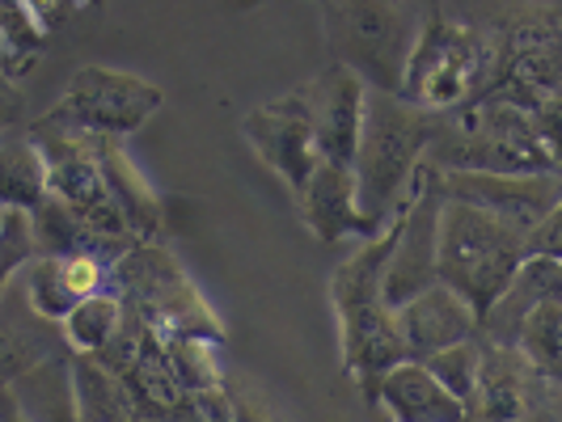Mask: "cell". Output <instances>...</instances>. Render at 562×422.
<instances>
[{
    "label": "cell",
    "mask_w": 562,
    "mask_h": 422,
    "mask_svg": "<svg viewBox=\"0 0 562 422\" xmlns=\"http://www.w3.org/2000/svg\"><path fill=\"white\" fill-rule=\"evenodd\" d=\"M516 351L529 364L559 385V364H562V296H546L533 309L525 312L520 330H516Z\"/></svg>",
    "instance_id": "21"
},
{
    "label": "cell",
    "mask_w": 562,
    "mask_h": 422,
    "mask_svg": "<svg viewBox=\"0 0 562 422\" xmlns=\"http://www.w3.org/2000/svg\"><path fill=\"white\" fill-rule=\"evenodd\" d=\"M465 422H474V419H465Z\"/></svg>",
    "instance_id": "34"
},
{
    "label": "cell",
    "mask_w": 562,
    "mask_h": 422,
    "mask_svg": "<svg viewBox=\"0 0 562 422\" xmlns=\"http://www.w3.org/2000/svg\"><path fill=\"white\" fill-rule=\"evenodd\" d=\"M4 389H9V385H4ZM0 422H26V419H22V410L13 406V397H9V394H4V401H0Z\"/></svg>",
    "instance_id": "29"
},
{
    "label": "cell",
    "mask_w": 562,
    "mask_h": 422,
    "mask_svg": "<svg viewBox=\"0 0 562 422\" xmlns=\"http://www.w3.org/2000/svg\"><path fill=\"white\" fill-rule=\"evenodd\" d=\"M4 394H9V389H4V385H0V401H4Z\"/></svg>",
    "instance_id": "32"
},
{
    "label": "cell",
    "mask_w": 562,
    "mask_h": 422,
    "mask_svg": "<svg viewBox=\"0 0 562 422\" xmlns=\"http://www.w3.org/2000/svg\"><path fill=\"white\" fill-rule=\"evenodd\" d=\"M114 275H119L123 312H136V321L157 338H212V342L225 338V326L212 317L199 287L161 246L144 241L140 250L123 253L114 262Z\"/></svg>",
    "instance_id": "6"
},
{
    "label": "cell",
    "mask_w": 562,
    "mask_h": 422,
    "mask_svg": "<svg viewBox=\"0 0 562 422\" xmlns=\"http://www.w3.org/2000/svg\"><path fill=\"white\" fill-rule=\"evenodd\" d=\"M22 106H26V98H22V89L13 84V77H4L0 72V132L22 114Z\"/></svg>",
    "instance_id": "28"
},
{
    "label": "cell",
    "mask_w": 562,
    "mask_h": 422,
    "mask_svg": "<svg viewBox=\"0 0 562 422\" xmlns=\"http://www.w3.org/2000/svg\"><path fill=\"white\" fill-rule=\"evenodd\" d=\"M322 4H326V0H322Z\"/></svg>",
    "instance_id": "35"
},
{
    "label": "cell",
    "mask_w": 562,
    "mask_h": 422,
    "mask_svg": "<svg viewBox=\"0 0 562 422\" xmlns=\"http://www.w3.org/2000/svg\"><path fill=\"white\" fill-rule=\"evenodd\" d=\"M326 34L342 68H351L368 89L397 93L406 52L419 34L415 4L411 0H326Z\"/></svg>",
    "instance_id": "7"
},
{
    "label": "cell",
    "mask_w": 562,
    "mask_h": 422,
    "mask_svg": "<svg viewBox=\"0 0 562 422\" xmlns=\"http://www.w3.org/2000/svg\"><path fill=\"white\" fill-rule=\"evenodd\" d=\"M495 72H499V43H491L474 26L431 22L419 26L406 52L397 98L431 114L465 111L495 84Z\"/></svg>",
    "instance_id": "5"
},
{
    "label": "cell",
    "mask_w": 562,
    "mask_h": 422,
    "mask_svg": "<svg viewBox=\"0 0 562 422\" xmlns=\"http://www.w3.org/2000/svg\"><path fill=\"white\" fill-rule=\"evenodd\" d=\"M394 330L406 360H427V355L445 351L452 342L479 338V317L452 287L431 283V287H423L411 300L397 305Z\"/></svg>",
    "instance_id": "13"
},
{
    "label": "cell",
    "mask_w": 562,
    "mask_h": 422,
    "mask_svg": "<svg viewBox=\"0 0 562 422\" xmlns=\"http://www.w3.org/2000/svg\"><path fill=\"white\" fill-rule=\"evenodd\" d=\"M166 364L173 380L182 385V394H207V389H225V372L216 364V342L212 338H161Z\"/></svg>",
    "instance_id": "22"
},
{
    "label": "cell",
    "mask_w": 562,
    "mask_h": 422,
    "mask_svg": "<svg viewBox=\"0 0 562 422\" xmlns=\"http://www.w3.org/2000/svg\"><path fill=\"white\" fill-rule=\"evenodd\" d=\"M22 296H26L30 309L38 312L43 321H52V326H59V321H64V312L81 300V296L68 287V280H64L59 258H30Z\"/></svg>",
    "instance_id": "23"
},
{
    "label": "cell",
    "mask_w": 562,
    "mask_h": 422,
    "mask_svg": "<svg viewBox=\"0 0 562 422\" xmlns=\"http://www.w3.org/2000/svg\"><path fill=\"white\" fill-rule=\"evenodd\" d=\"M364 98L368 84L342 64H330L305 89H296V102L310 118L313 144H317L322 161L351 166L356 140H360V123H364Z\"/></svg>",
    "instance_id": "11"
},
{
    "label": "cell",
    "mask_w": 562,
    "mask_h": 422,
    "mask_svg": "<svg viewBox=\"0 0 562 422\" xmlns=\"http://www.w3.org/2000/svg\"><path fill=\"white\" fill-rule=\"evenodd\" d=\"M516 422H554V406H541V410H529L525 419H516Z\"/></svg>",
    "instance_id": "30"
},
{
    "label": "cell",
    "mask_w": 562,
    "mask_h": 422,
    "mask_svg": "<svg viewBox=\"0 0 562 422\" xmlns=\"http://www.w3.org/2000/svg\"><path fill=\"white\" fill-rule=\"evenodd\" d=\"M479 360H482V342L479 338H465V342H452V346L436 351V355H427V360H415V364L427 367L431 380L465 406L470 394H474V380H479Z\"/></svg>",
    "instance_id": "24"
},
{
    "label": "cell",
    "mask_w": 562,
    "mask_h": 422,
    "mask_svg": "<svg viewBox=\"0 0 562 422\" xmlns=\"http://www.w3.org/2000/svg\"><path fill=\"white\" fill-rule=\"evenodd\" d=\"M47 198V161L30 136L0 140V212H34Z\"/></svg>",
    "instance_id": "19"
},
{
    "label": "cell",
    "mask_w": 562,
    "mask_h": 422,
    "mask_svg": "<svg viewBox=\"0 0 562 422\" xmlns=\"http://www.w3.org/2000/svg\"><path fill=\"white\" fill-rule=\"evenodd\" d=\"M0 72L9 77V43H4V34H0Z\"/></svg>",
    "instance_id": "31"
},
{
    "label": "cell",
    "mask_w": 562,
    "mask_h": 422,
    "mask_svg": "<svg viewBox=\"0 0 562 422\" xmlns=\"http://www.w3.org/2000/svg\"><path fill=\"white\" fill-rule=\"evenodd\" d=\"M241 132H246V144L254 148V157L262 166H271L283 182L292 186V195L310 182V173L322 166V152L313 144V127L296 93H288L280 102H267L241 118Z\"/></svg>",
    "instance_id": "12"
},
{
    "label": "cell",
    "mask_w": 562,
    "mask_h": 422,
    "mask_svg": "<svg viewBox=\"0 0 562 422\" xmlns=\"http://www.w3.org/2000/svg\"><path fill=\"white\" fill-rule=\"evenodd\" d=\"M0 220H4V212H0Z\"/></svg>",
    "instance_id": "33"
},
{
    "label": "cell",
    "mask_w": 562,
    "mask_h": 422,
    "mask_svg": "<svg viewBox=\"0 0 562 422\" xmlns=\"http://www.w3.org/2000/svg\"><path fill=\"white\" fill-rule=\"evenodd\" d=\"M34 258V237H30L26 212H4L0 220V296L18 283V271H26Z\"/></svg>",
    "instance_id": "25"
},
{
    "label": "cell",
    "mask_w": 562,
    "mask_h": 422,
    "mask_svg": "<svg viewBox=\"0 0 562 422\" xmlns=\"http://www.w3.org/2000/svg\"><path fill=\"white\" fill-rule=\"evenodd\" d=\"M301 198V216L310 232L322 246H338V241H364V220H360V203H356V178L351 166H335L322 161L310 173V182L296 191Z\"/></svg>",
    "instance_id": "14"
},
{
    "label": "cell",
    "mask_w": 562,
    "mask_h": 422,
    "mask_svg": "<svg viewBox=\"0 0 562 422\" xmlns=\"http://www.w3.org/2000/svg\"><path fill=\"white\" fill-rule=\"evenodd\" d=\"M228 422H283L280 414H271L254 394L228 397Z\"/></svg>",
    "instance_id": "27"
},
{
    "label": "cell",
    "mask_w": 562,
    "mask_h": 422,
    "mask_svg": "<svg viewBox=\"0 0 562 422\" xmlns=\"http://www.w3.org/2000/svg\"><path fill=\"white\" fill-rule=\"evenodd\" d=\"M93 144H98V166H102V182H106L111 207L123 216V225H127L136 246L153 241L161 232V198L153 195V186L144 182V173L123 152V140L93 136Z\"/></svg>",
    "instance_id": "16"
},
{
    "label": "cell",
    "mask_w": 562,
    "mask_h": 422,
    "mask_svg": "<svg viewBox=\"0 0 562 422\" xmlns=\"http://www.w3.org/2000/svg\"><path fill=\"white\" fill-rule=\"evenodd\" d=\"M9 397L26 422H85L77 380H72V360H64V355H47L43 364L9 380Z\"/></svg>",
    "instance_id": "17"
},
{
    "label": "cell",
    "mask_w": 562,
    "mask_h": 422,
    "mask_svg": "<svg viewBox=\"0 0 562 422\" xmlns=\"http://www.w3.org/2000/svg\"><path fill=\"white\" fill-rule=\"evenodd\" d=\"M431 169H470V173H559L554 127L512 102L479 98L465 106L461 123H445L427 148Z\"/></svg>",
    "instance_id": "2"
},
{
    "label": "cell",
    "mask_w": 562,
    "mask_h": 422,
    "mask_svg": "<svg viewBox=\"0 0 562 422\" xmlns=\"http://www.w3.org/2000/svg\"><path fill=\"white\" fill-rule=\"evenodd\" d=\"M385 422H465V406L449 397L436 380L431 372L415 360H402L390 372L376 376V389L368 397Z\"/></svg>",
    "instance_id": "15"
},
{
    "label": "cell",
    "mask_w": 562,
    "mask_h": 422,
    "mask_svg": "<svg viewBox=\"0 0 562 422\" xmlns=\"http://www.w3.org/2000/svg\"><path fill=\"white\" fill-rule=\"evenodd\" d=\"M397 220L381 232H372L360 241V250L351 253L335 275H330V305L338 312V342H342V367L368 385V397L376 389V376L402 364V342L394 330V309L381 296L385 280V262L394 250Z\"/></svg>",
    "instance_id": "3"
},
{
    "label": "cell",
    "mask_w": 562,
    "mask_h": 422,
    "mask_svg": "<svg viewBox=\"0 0 562 422\" xmlns=\"http://www.w3.org/2000/svg\"><path fill=\"white\" fill-rule=\"evenodd\" d=\"M59 326L43 321L26 305V296L18 292V309L9 312V296H0V385L18 380L22 372L43 364L47 355H56Z\"/></svg>",
    "instance_id": "18"
},
{
    "label": "cell",
    "mask_w": 562,
    "mask_h": 422,
    "mask_svg": "<svg viewBox=\"0 0 562 422\" xmlns=\"http://www.w3.org/2000/svg\"><path fill=\"white\" fill-rule=\"evenodd\" d=\"M525 232L486 216L470 203H440L436 220V283L452 287L474 317L499 300L512 275L525 266Z\"/></svg>",
    "instance_id": "4"
},
{
    "label": "cell",
    "mask_w": 562,
    "mask_h": 422,
    "mask_svg": "<svg viewBox=\"0 0 562 422\" xmlns=\"http://www.w3.org/2000/svg\"><path fill=\"white\" fill-rule=\"evenodd\" d=\"M436 132H440V114L419 111L385 89H368L364 123H360V140L351 157L356 203H360L368 237L390 228L402 216Z\"/></svg>",
    "instance_id": "1"
},
{
    "label": "cell",
    "mask_w": 562,
    "mask_h": 422,
    "mask_svg": "<svg viewBox=\"0 0 562 422\" xmlns=\"http://www.w3.org/2000/svg\"><path fill=\"white\" fill-rule=\"evenodd\" d=\"M440 195L452 203H470L504 225L529 232L550 212H559V173H470L440 169Z\"/></svg>",
    "instance_id": "9"
},
{
    "label": "cell",
    "mask_w": 562,
    "mask_h": 422,
    "mask_svg": "<svg viewBox=\"0 0 562 422\" xmlns=\"http://www.w3.org/2000/svg\"><path fill=\"white\" fill-rule=\"evenodd\" d=\"M22 9L34 18V26L47 34V30L64 26L72 13H81V0H22Z\"/></svg>",
    "instance_id": "26"
},
{
    "label": "cell",
    "mask_w": 562,
    "mask_h": 422,
    "mask_svg": "<svg viewBox=\"0 0 562 422\" xmlns=\"http://www.w3.org/2000/svg\"><path fill=\"white\" fill-rule=\"evenodd\" d=\"M119 326H123V300H119V292L102 287V292L85 296V300H77L72 309L64 312L59 338L72 346V355L93 360V355L119 334Z\"/></svg>",
    "instance_id": "20"
},
{
    "label": "cell",
    "mask_w": 562,
    "mask_h": 422,
    "mask_svg": "<svg viewBox=\"0 0 562 422\" xmlns=\"http://www.w3.org/2000/svg\"><path fill=\"white\" fill-rule=\"evenodd\" d=\"M161 106H166V93L153 81H144L136 72L85 64L68 77L59 102L43 123L81 132V136H102V140H127Z\"/></svg>",
    "instance_id": "8"
},
{
    "label": "cell",
    "mask_w": 562,
    "mask_h": 422,
    "mask_svg": "<svg viewBox=\"0 0 562 422\" xmlns=\"http://www.w3.org/2000/svg\"><path fill=\"white\" fill-rule=\"evenodd\" d=\"M554 380H546L516 346H491L482 342L479 380L465 401V414L474 422H516L529 410L554 406Z\"/></svg>",
    "instance_id": "10"
}]
</instances>
